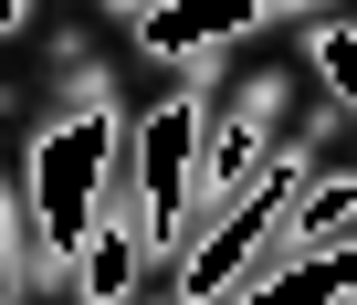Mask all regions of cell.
<instances>
[{
    "instance_id": "6da1fadb",
    "label": "cell",
    "mask_w": 357,
    "mask_h": 305,
    "mask_svg": "<svg viewBox=\"0 0 357 305\" xmlns=\"http://www.w3.org/2000/svg\"><path fill=\"white\" fill-rule=\"evenodd\" d=\"M284 179H294V158H284V74H263V84H242L211 116L200 158H190V200H178V221H168V263H200V242H221Z\"/></svg>"
},
{
    "instance_id": "7a4b0ae2",
    "label": "cell",
    "mask_w": 357,
    "mask_h": 305,
    "mask_svg": "<svg viewBox=\"0 0 357 305\" xmlns=\"http://www.w3.org/2000/svg\"><path fill=\"white\" fill-rule=\"evenodd\" d=\"M263 11H284V0H126V32H137V53H158V64H190V53L242 43Z\"/></svg>"
},
{
    "instance_id": "3957f363",
    "label": "cell",
    "mask_w": 357,
    "mask_h": 305,
    "mask_svg": "<svg viewBox=\"0 0 357 305\" xmlns=\"http://www.w3.org/2000/svg\"><path fill=\"white\" fill-rule=\"evenodd\" d=\"M305 53H315L326 95H336V105H357V22H315V43H305Z\"/></svg>"
},
{
    "instance_id": "277c9868",
    "label": "cell",
    "mask_w": 357,
    "mask_h": 305,
    "mask_svg": "<svg viewBox=\"0 0 357 305\" xmlns=\"http://www.w3.org/2000/svg\"><path fill=\"white\" fill-rule=\"evenodd\" d=\"M0 22H11V0H0Z\"/></svg>"
}]
</instances>
